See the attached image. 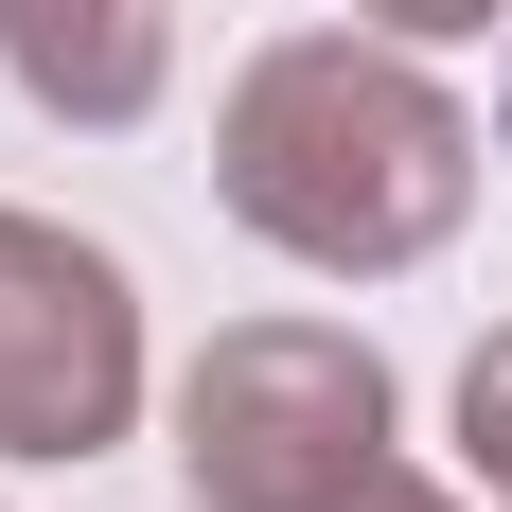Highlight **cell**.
<instances>
[{"mask_svg":"<svg viewBox=\"0 0 512 512\" xmlns=\"http://www.w3.org/2000/svg\"><path fill=\"white\" fill-rule=\"evenodd\" d=\"M0 71H18L36 124L124 142V124L177 89V0H0Z\"/></svg>","mask_w":512,"mask_h":512,"instance_id":"cell-4","label":"cell"},{"mask_svg":"<svg viewBox=\"0 0 512 512\" xmlns=\"http://www.w3.org/2000/svg\"><path fill=\"white\" fill-rule=\"evenodd\" d=\"M142 424V283L0 195V460H106Z\"/></svg>","mask_w":512,"mask_h":512,"instance_id":"cell-3","label":"cell"},{"mask_svg":"<svg viewBox=\"0 0 512 512\" xmlns=\"http://www.w3.org/2000/svg\"><path fill=\"white\" fill-rule=\"evenodd\" d=\"M495 124H512V71H495Z\"/></svg>","mask_w":512,"mask_h":512,"instance_id":"cell-8","label":"cell"},{"mask_svg":"<svg viewBox=\"0 0 512 512\" xmlns=\"http://www.w3.org/2000/svg\"><path fill=\"white\" fill-rule=\"evenodd\" d=\"M336 512H460V495H442V477H407V460H371V477H354Z\"/></svg>","mask_w":512,"mask_h":512,"instance_id":"cell-7","label":"cell"},{"mask_svg":"<svg viewBox=\"0 0 512 512\" xmlns=\"http://www.w3.org/2000/svg\"><path fill=\"white\" fill-rule=\"evenodd\" d=\"M212 195L318 283H407L477 212V106L407 36H265L212 106Z\"/></svg>","mask_w":512,"mask_h":512,"instance_id":"cell-1","label":"cell"},{"mask_svg":"<svg viewBox=\"0 0 512 512\" xmlns=\"http://www.w3.org/2000/svg\"><path fill=\"white\" fill-rule=\"evenodd\" d=\"M460 460H477V495L512 512V318L460 354Z\"/></svg>","mask_w":512,"mask_h":512,"instance_id":"cell-5","label":"cell"},{"mask_svg":"<svg viewBox=\"0 0 512 512\" xmlns=\"http://www.w3.org/2000/svg\"><path fill=\"white\" fill-rule=\"evenodd\" d=\"M389 354L336 336V318H230L195 371H177V477L195 512H336L389 460Z\"/></svg>","mask_w":512,"mask_h":512,"instance_id":"cell-2","label":"cell"},{"mask_svg":"<svg viewBox=\"0 0 512 512\" xmlns=\"http://www.w3.org/2000/svg\"><path fill=\"white\" fill-rule=\"evenodd\" d=\"M354 18H371V36H407V53H442V36H495L512 0H354Z\"/></svg>","mask_w":512,"mask_h":512,"instance_id":"cell-6","label":"cell"}]
</instances>
